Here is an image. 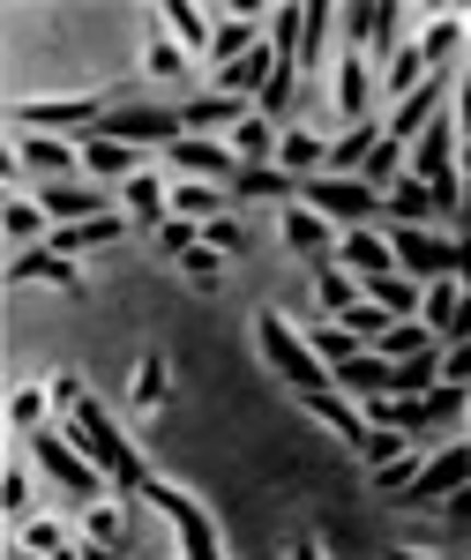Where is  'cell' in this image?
I'll return each mask as SVG.
<instances>
[{"instance_id":"cell-1","label":"cell","mask_w":471,"mask_h":560,"mask_svg":"<svg viewBox=\"0 0 471 560\" xmlns=\"http://www.w3.org/2000/svg\"><path fill=\"white\" fill-rule=\"evenodd\" d=\"M60 433H68L90 464L113 478V493H142V486H150V464L135 456V441H120V427L105 419V404H97V396H83V404L68 411V427H60Z\"/></svg>"},{"instance_id":"cell-2","label":"cell","mask_w":471,"mask_h":560,"mask_svg":"<svg viewBox=\"0 0 471 560\" xmlns=\"http://www.w3.org/2000/svg\"><path fill=\"white\" fill-rule=\"evenodd\" d=\"M255 337H262V359H269L285 382L300 388V396H322V388H337V382H330V366L314 359V345H307V337L292 329V322H285V314H277V306H269V314L255 322Z\"/></svg>"},{"instance_id":"cell-3","label":"cell","mask_w":471,"mask_h":560,"mask_svg":"<svg viewBox=\"0 0 471 560\" xmlns=\"http://www.w3.org/2000/svg\"><path fill=\"white\" fill-rule=\"evenodd\" d=\"M31 441V456H38V471L60 486V493H76V501H97V486H105V471L90 464L83 448L68 441V433H53V427H38V433H23Z\"/></svg>"},{"instance_id":"cell-4","label":"cell","mask_w":471,"mask_h":560,"mask_svg":"<svg viewBox=\"0 0 471 560\" xmlns=\"http://www.w3.org/2000/svg\"><path fill=\"white\" fill-rule=\"evenodd\" d=\"M300 202H307V210H322L330 224H337V232H359V217L382 210V195H375L367 179H337V173L300 179Z\"/></svg>"},{"instance_id":"cell-5","label":"cell","mask_w":471,"mask_h":560,"mask_svg":"<svg viewBox=\"0 0 471 560\" xmlns=\"http://www.w3.org/2000/svg\"><path fill=\"white\" fill-rule=\"evenodd\" d=\"M142 501H158V509H165V523L180 530V553H187V560H225V553H217V530H210V516H203V509H195V501H187L180 486L150 478V486H142Z\"/></svg>"},{"instance_id":"cell-6","label":"cell","mask_w":471,"mask_h":560,"mask_svg":"<svg viewBox=\"0 0 471 560\" xmlns=\"http://www.w3.org/2000/svg\"><path fill=\"white\" fill-rule=\"evenodd\" d=\"M389 255L397 269L412 277V284H441V277H457V240H441V232H389Z\"/></svg>"},{"instance_id":"cell-7","label":"cell","mask_w":471,"mask_h":560,"mask_svg":"<svg viewBox=\"0 0 471 560\" xmlns=\"http://www.w3.org/2000/svg\"><path fill=\"white\" fill-rule=\"evenodd\" d=\"M165 165L180 179H210V187H232V179L248 173V165L232 158V142H217V135H180L165 150Z\"/></svg>"},{"instance_id":"cell-8","label":"cell","mask_w":471,"mask_h":560,"mask_svg":"<svg viewBox=\"0 0 471 560\" xmlns=\"http://www.w3.org/2000/svg\"><path fill=\"white\" fill-rule=\"evenodd\" d=\"M97 120H105L97 97H31V105H15V128L31 135H90Z\"/></svg>"},{"instance_id":"cell-9","label":"cell","mask_w":471,"mask_h":560,"mask_svg":"<svg viewBox=\"0 0 471 560\" xmlns=\"http://www.w3.org/2000/svg\"><path fill=\"white\" fill-rule=\"evenodd\" d=\"M464 478H471V448H434L427 464H420V478L404 486V509H441Z\"/></svg>"},{"instance_id":"cell-10","label":"cell","mask_w":471,"mask_h":560,"mask_svg":"<svg viewBox=\"0 0 471 560\" xmlns=\"http://www.w3.org/2000/svg\"><path fill=\"white\" fill-rule=\"evenodd\" d=\"M83 173L97 179V187H128V179H142V150L90 128V135H83Z\"/></svg>"},{"instance_id":"cell-11","label":"cell","mask_w":471,"mask_h":560,"mask_svg":"<svg viewBox=\"0 0 471 560\" xmlns=\"http://www.w3.org/2000/svg\"><path fill=\"white\" fill-rule=\"evenodd\" d=\"M248 113H255L248 97H232V90H203V97H187V105H180V128H187V135H217V142H225Z\"/></svg>"},{"instance_id":"cell-12","label":"cell","mask_w":471,"mask_h":560,"mask_svg":"<svg viewBox=\"0 0 471 560\" xmlns=\"http://www.w3.org/2000/svg\"><path fill=\"white\" fill-rule=\"evenodd\" d=\"M97 135H113V142H135V150H142V142H180V113H158V105H135V113H105V120H97Z\"/></svg>"},{"instance_id":"cell-13","label":"cell","mask_w":471,"mask_h":560,"mask_svg":"<svg viewBox=\"0 0 471 560\" xmlns=\"http://www.w3.org/2000/svg\"><path fill=\"white\" fill-rule=\"evenodd\" d=\"M337 224H330V217L322 210H307V202H285V247H292V255H307L314 261V269H322V261L337 255Z\"/></svg>"},{"instance_id":"cell-14","label":"cell","mask_w":471,"mask_h":560,"mask_svg":"<svg viewBox=\"0 0 471 560\" xmlns=\"http://www.w3.org/2000/svg\"><path fill=\"white\" fill-rule=\"evenodd\" d=\"M60 284V292H83V269L60 255V247H23V255H8V284Z\"/></svg>"},{"instance_id":"cell-15","label":"cell","mask_w":471,"mask_h":560,"mask_svg":"<svg viewBox=\"0 0 471 560\" xmlns=\"http://www.w3.org/2000/svg\"><path fill=\"white\" fill-rule=\"evenodd\" d=\"M330 382H337L344 396H367V404H382V396H397V366H389L382 351H359V359H344Z\"/></svg>"},{"instance_id":"cell-16","label":"cell","mask_w":471,"mask_h":560,"mask_svg":"<svg viewBox=\"0 0 471 560\" xmlns=\"http://www.w3.org/2000/svg\"><path fill=\"white\" fill-rule=\"evenodd\" d=\"M105 202H113L105 187H60V179H53V187L38 195V210L53 217V232H60V224H90V217H113Z\"/></svg>"},{"instance_id":"cell-17","label":"cell","mask_w":471,"mask_h":560,"mask_svg":"<svg viewBox=\"0 0 471 560\" xmlns=\"http://www.w3.org/2000/svg\"><path fill=\"white\" fill-rule=\"evenodd\" d=\"M120 232H128V210H113V217H90V224H60V232H53L45 247H60V255L76 261V255H97V247H113Z\"/></svg>"},{"instance_id":"cell-18","label":"cell","mask_w":471,"mask_h":560,"mask_svg":"<svg viewBox=\"0 0 471 560\" xmlns=\"http://www.w3.org/2000/svg\"><path fill=\"white\" fill-rule=\"evenodd\" d=\"M337 255H344V269H352L359 284H367V277H382V269H397L389 240H382V232H367V224H359V232H344V240H337Z\"/></svg>"},{"instance_id":"cell-19","label":"cell","mask_w":471,"mask_h":560,"mask_svg":"<svg viewBox=\"0 0 471 560\" xmlns=\"http://www.w3.org/2000/svg\"><path fill=\"white\" fill-rule=\"evenodd\" d=\"M277 68H285V60H277V45L262 38L255 52H248V60H232V68H217V75H225V90H232V97H262Z\"/></svg>"},{"instance_id":"cell-20","label":"cell","mask_w":471,"mask_h":560,"mask_svg":"<svg viewBox=\"0 0 471 560\" xmlns=\"http://www.w3.org/2000/svg\"><path fill=\"white\" fill-rule=\"evenodd\" d=\"M307 411H314V419H322V427H330V433H344L352 448L367 441V411H359V404H352L344 388H322V396H307Z\"/></svg>"},{"instance_id":"cell-21","label":"cell","mask_w":471,"mask_h":560,"mask_svg":"<svg viewBox=\"0 0 471 560\" xmlns=\"http://www.w3.org/2000/svg\"><path fill=\"white\" fill-rule=\"evenodd\" d=\"M165 23H172V45H180V52H210V38H217L210 8H195V0H165Z\"/></svg>"},{"instance_id":"cell-22","label":"cell","mask_w":471,"mask_h":560,"mask_svg":"<svg viewBox=\"0 0 471 560\" xmlns=\"http://www.w3.org/2000/svg\"><path fill=\"white\" fill-rule=\"evenodd\" d=\"M120 202H128L135 224H158V232L172 224V187H165V179H150V173L128 179V187H120Z\"/></svg>"},{"instance_id":"cell-23","label":"cell","mask_w":471,"mask_h":560,"mask_svg":"<svg viewBox=\"0 0 471 560\" xmlns=\"http://www.w3.org/2000/svg\"><path fill=\"white\" fill-rule=\"evenodd\" d=\"M225 202H232V187H210V179H180V187H172V217H187V224L225 217Z\"/></svg>"},{"instance_id":"cell-24","label":"cell","mask_w":471,"mask_h":560,"mask_svg":"<svg viewBox=\"0 0 471 560\" xmlns=\"http://www.w3.org/2000/svg\"><path fill=\"white\" fill-rule=\"evenodd\" d=\"M255 23H269V15H217V38H210V60L217 68H232V60H248L255 52Z\"/></svg>"},{"instance_id":"cell-25","label":"cell","mask_w":471,"mask_h":560,"mask_svg":"<svg viewBox=\"0 0 471 560\" xmlns=\"http://www.w3.org/2000/svg\"><path fill=\"white\" fill-rule=\"evenodd\" d=\"M375 142H382V120H359V128L344 135V142H330V165H322V173H337V179H359V165L375 158Z\"/></svg>"},{"instance_id":"cell-26","label":"cell","mask_w":471,"mask_h":560,"mask_svg":"<svg viewBox=\"0 0 471 560\" xmlns=\"http://www.w3.org/2000/svg\"><path fill=\"white\" fill-rule=\"evenodd\" d=\"M232 202H300V179L277 173V165H255V173L232 179Z\"/></svg>"},{"instance_id":"cell-27","label":"cell","mask_w":471,"mask_h":560,"mask_svg":"<svg viewBox=\"0 0 471 560\" xmlns=\"http://www.w3.org/2000/svg\"><path fill=\"white\" fill-rule=\"evenodd\" d=\"M367 300L382 306V314H397V322H412V314H420V300H427V292H420V284H412V277H404V269H382V277H367Z\"/></svg>"},{"instance_id":"cell-28","label":"cell","mask_w":471,"mask_h":560,"mask_svg":"<svg viewBox=\"0 0 471 560\" xmlns=\"http://www.w3.org/2000/svg\"><path fill=\"white\" fill-rule=\"evenodd\" d=\"M225 142H232V158H240V165H248V173H255V165H269V158H277V128H269V120H262V113H248V120H240V128L225 135Z\"/></svg>"},{"instance_id":"cell-29","label":"cell","mask_w":471,"mask_h":560,"mask_svg":"<svg viewBox=\"0 0 471 560\" xmlns=\"http://www.w3.org/2000/svg\"><path fill=\"white\" fill-rule=\"evenodd\" d=\"M441 337H434L427 322H389L382 337H375V351H382L389 366H404V359H420V351H434Z\"/></svg>"},{"instance_id":"cell-30","label":"cell","mask_w":471,"mask_h":560,"mask_svg":"<svg viewBox=\"0 0 471 560\" xmlns=\"http://www.w3.org/2000/svg\"><path fill=\"white\" fill-rule=\"evenodd\" d=\"M434 68H427V52H420V38L412 45H397V52H389V68H382V90H397V105H404V97H412V90L427 83Z\"/></svg>"},{"instance_id":"cell-31","label":"cell","mask_w":471,"mask_h":560,"mask_svg":"<svg viewBox=\"0 0 471 560\" xmlns=\"http://www.w3.org/2000/svg\"><path fill=\"white\" fill-rule=\"evenodd\" d=\"M322 165H330V142H314V135H285V142H277V173H292V179H314L322 173Z\"/></svg>"},{"instance_id":"cell-32","label":"cell","mask_w":471,"mask_h":560,"mask_svg":"<svg viewBox=\"0 0 471 560\" xmlns=\"http://www.w3.org/2000/svg\"><path fill=\"white\" fill-rule=\"evenodd\" d=\"M367 90H375V83H367V60H359V52H344V60H337V113L352 120V128L367 120Z\"/></svg>"},{"instance_id":"cell-33","label":"cell","mask_w":471,"mask_h":560,"mask_svg":"<svg viewBox=\"0 0 471 560\" xmlns=\"http://www.w3.org/2000/svg\"><path fill=\"white\" fill-rule=\"evenodd\" d=\"M314 300H322V314H330V322H344V314L359 306V292H352V269L322 261V269H314Z\"/></svg>"},{"instance_id":"cell-34","label":"cell","mask_w":471,"mask_h":560,"mask_svg":"<svg viewBox=\"0 0 471 560\" xmlns=\"http://www.w3.org/2000/svg\"><path fill=\"white\" fill-rule=\"evenodd\" d=\"M15 158H23L31 173H45V187H53L60 173H76V165H83V150H68V142H15Z\"/></svg>"},{"instance_id":"cell-35","label":"cell","mask_w":471,"mask_h":560,"mask_svg":"<svg viewBox=\"0 0 471 560\" xmlns=\"http://www.w3.org/2000/svg\"><path fill=\"white\" fill-rule=\"evenodd\" d=\"M404 165H412V158H404V142H375V158H367V165H359V179H367V187H375V195H382L389 202V187H397V179H404Z\"/></svg>"},{"instance_id":"cell-36","label":"cell","mask_w":471,"mask_h":560,"mask_svg":"<svg viewBox=\"0 0 471 560\" xmlns=\"http://www.w3.org/2000/svg\"><path fill=\"white\" fill-rule=\"evenodd\" d=\"M412 448H420L412 433H397V427H367V441H359V464H375V471H382V464H404Z\"/></svg>"},{"instance_id":"cell-37","label":"cell","mask_w":471,"mask_h":560,"mask_svg":"<svg viewBox=\"0 0 471 560\" xmlns=\"http://www.w3.org/2000/svg\"><path fill=\"white\" fill-rule=\"evenodd\" d=\"M457 45H464V23H457V15H434L427 31H420V52H427V68H449V60H457Z\"/></svg>"},{"instance_id":"cell-38","label":"cell","mask_w":471,"mask_h":560,"mask_svg":"<svg viewBox=\"0 0 471 560\" xmlns=\"http://www.w3.org/2000/svg\"><path fill=\"white\" fill-rule=\"evenodd\" d=\"M307 345H314V359H322V366H330V374H337L344 359H359V337H352V329H344V322H322V329H314V337H307Z\"/></svg>"},{"instance_id":"cell-39","label":"cell","mask_w":471,"mask_h":560,"mask_svg":"<svg viewBox=\"0 0 471 560\" xmlns=\"http://www.w3.org/2000/svg\"><path fill=\"white\" fill-rule=\"evenodd\" d=\"M300 31H307V8H269V45H277V60H292V68H300Z\"/></svg>"},{"instance_id":"cell-40","label":"cell","mask_w":471,"mask_h":560,"mask_svg":"<svg viewBox=\"0 0 471 560\" xmlns=\"http://www.w3.org/2000/svg\"><path fill=\"white\" fill-rule=\"evenodd\" d=\"M45 396H53V388H15V396H8V427H15V433H38L45 427Z\"/></svg>"},{"instance_id":"cell-41","label":"cell","mask_w":471,"mask_h":560,"mask_svg":"<svg viewBox=\"0 0 471 560\" xmlns=\"http://www.w3.org/2000/svg\"><path fill=\"white\" fill-rule=\"evenodd\" d=\"M135 404H142V411H158V404H165V359H158V351L135 366Z\"/></svg>"},{"instance_id":"cell-42","label":"cell","mask_w":471,"mask_h":560,"mask_svg":"<svg viewBox=\"0 0 471 560\" xmlns=\"http://www.w3.org/2000/svg\"><path fill=\"white\" fill-rule=\"evenodd\" d=\"M285 105H292V60H285L277 75H269V90H262V97H255V113H262V120H269V128H277V120H285Z\"/></svg>"},{"instance_id":"cell-43","label":"cell","mask_w":471,"mask_h":560,"mask_svg":"<svg viewBox=\"0 0 471 560\" xmlns=\"http://www.w3.org/2000/svg\"><path fill=\"white\" fill-rule=\"evenodd\" d=\"M203 247H217L225 261L248 255V232H240V217H210V224H203Z\"/></svg>"},{"instance_id":"cell-44","label":"cell","mask_w":471,"mask_h":560,"mask_svg":"<svg viewBox=\"0 0 471 560\" xmlns=\"http://www.w3.org/2000/svg\"><path fill=\"white\" fill-rule=\"evenodd\" d=\"M389 322H397V314H382V306H375V300H359V306H352V314H344V329H352V337H359V345H367V351H375V337H382Z\"/></svg>"},{"instance_id":"cell-45","label":"cell","mask_w":471,"mask_h":560,"mask_svg":"<svg viewBox=\"0 0 471 560\" xmlns=\"http://www.w3.org/2000/svg\"><path fill=\"white\" fill-rule=\"evenodd\" d=\"M203 247V224H187V217H172L165 232H158V255H172V261H187Z\"/></svg>"},{"instance_id":"cell-46","label":"cell","mask_w":471,"mask_h":560,"mask_svg":"<svg viewBox=\"0 0 471 560\" xmlns=\"http://www.w3.org/2000/svg\"><path fill=\"white\" fill-rule=\"evenodd\" d=\"M330 23H337V8H322V0H314V8H307V31H300V68H307V60H322Z\"/></svg>"},{"instance_id":"cell-47","label":"cell","mask_w":471,"mask_h":560,"mask_svg":"<svg viewBox=\"0 0 471 560\" xmlns=\"http://www.w3.org/2000/svg\"><path fill=\"white\" fill-rule=\"evenodd\" d=\"M83 530H90V546H120V509H113V501H90Z\"/></svg>"},{"instance_id":"cell-48","label":"cell","mask_w":471,"mask_h":560,"mask_svg":"<svg viewBox=\"0 0 471 560\" xmlns=\"http://www.w3.org/2000/svg\"><path fill=\"white\" fill-rule=\"evenodd\" d=\"M150 75H158V83H180V75H187V52H180V45H150Z\"/></svg>"},{"instance_id":"cell-49","label":"cell","mask_w":471,"mask_h":560,"mask_svg":"<svg viewBox=\"0 0 471 560\" xmlns=\"http://www.w3.org/2000/svg\"><path fill=\"white\" fill-rule=\"evenodd\" d=\"M0 509H8V516H31V478H23V471L0 478Z\"/></svg>"},{"instance_id":"cell-50","label":"cell","mask_w":471,"mask_h":560,"mask_svg":"<svg viewBox=\"0 0 471 560\" xmlns=\"http://www.w3.org/2000/svg\"><path fill=\"white\" fill-rule=\"evenodd\" d=\"M23 546H31V553H68L60 523H23Z\"/></svg>"},{"instance_id":"cell-51","label":"cell","mask_w":471,"mask_h":560,"mask_svg":"<svg viewBox=\"0 0 471 560\" xmlns=\"http://www.w3.org/2000/svg\"><path fill=\"white\" fill-rule=\"evenodd\" d=\"M441 382H464V388H471V337L441 351Z\"/></svg>"},{"instance_id":"cell-52","label":"cell","mask_w":471,"mask_h":560,"mask_svg":"<svg viewBox=\"0 0 471 560\" xmlns=\"http://www.w3.org/2000/svg\"><path fill=\"white\" fill-rule=\"evenodd\" d=\"M217 269H225L217 247H195V255H187V277H195V284H217Z\"/></svg>"},{"instance_id":"cell-53","label":"cell","mask_w":471,"mask_h":560,"mask_svg":"<svg viewBox=\"0 0 471 560\" xmlns=\"http://www.w3.org/2000/svg\"><path fill=\"white\" fill-rule=\"evenodd\" d=\"M45 388H53V404H60V411H76V404H83V396H90V388L76 382V374H53V382H45Z\"/></svg>"},{"instance_id":"cell-54","label":"cell","mask_w":471,"mask_h":560,"mask_svg":"<svg viewBox=\"0 0 471 560\" xmlns=\"http://www.w3.org/2000/svg\"><path fill=\"white\" fill-rule=\"evenodd\" d=\"M441 516L457 523V530H471V478L457 486V493H449V501H441Z\"/></svg>"},{"instance_id":"cell-55","label":"cell","mask_w":471,"mask_h":560,"mask_svg":"<svg viewBox=\"0 0 471 560\" xmlns=\"http://www.w3.org/2000/svg\"><path fill=\"white\" fill-rule=\"evenodd\" d=\"M457 128H464V142H471V68L457 75Z\"/></svg>"},{"instance_id":"cell-56","label":"cell","mask_w":471,"mask_h":560,"mask_svg":"<svg viewBox=\"0 0 471 560\" xmlns=\"http://www.w3.org/2000/svg\"><path fill=\"white\" fill-rule=\"evenodd\" d=\"M457 277H464V300H471V240H457Z\"/></svg>"},{"instance_id":"cell-57","label":"cell","mask_w":471,"mask_h":560,"mask_svg":"<svg viewBox=\"0 0 471 560\" xmlns=\"http://www.w3.org/2000/svg\"><path fill=\"white\" fill-rule=\"evenodd\" d=\"M457 179L471 187V142H457Z\"/></svg>"},{"instance_id":"cell-58","label":"cell","mask_w":471,"mask_h":560,"mask_svg":"<svg viewBox=\"0 0 471 560\" xmlns=\"http://www.w3.org/2000/svg\"><path fill=\"white\" fill-rule=\"evenodd\" d=\"M457 240H471V187H464V210H457Z\"/></svg>"},{"instance_id":"cell-59","label":"cell","mask_w":471,"mask_h":560,"mask_svg":"<svg viewBox=\"0 0 471 560\" xmlns=\"http://www.w3.org/2000/svg\"><path fill=\"white\" fill-rule=\"evenodd\" d=\"M292 560H322V546H314V538H300V546H292Z\"/></svg>"},{"instance_id":"cell-60","label":"cell","mask_w":471,"mask_h":560,"mask_svg":"<svg viewBox=\"0 0 471 560\" xmlns=\"http://www.w3.org/2000/svg\"><path fill=\"white\" fill-rule=\"evenodd\" d=\"M83 560H120V546H83Z\"/></svg>"},{"instance_id":"cell-61","label":"cell","mask_w":471,"mask_h":560,"mask_svg":"<svg viewBox=\"0 0 471 560\" xmlns=\"http://www.w3.org/2000/svg\"><path fill=\"white\" fill-rule=\"evenodd\" d=\"M8 560H45V553H31V546H23V538H15V546H8Z\"/></svg>"},{"instance_id":"cell-62","label":"cell","mask_w":471,"mask_h":560,"mask_svg":"<svg viewBox=\"0 0 471 560\" xmlns=\"http://www.w3.org/2000/svg\"><path fill=\"white\" fill-rule=\"evenodd\" d=\"M389 560H434V553H389Z\"/></svg>"},{"instance_id":"cell-63","label":"cell","mask_w":471,"mask_h":560,"mask_svg":"<svg viewBox=\"0 0 471 560\" xmlns=\"http://www.w3.org/2000/svg\"><path fill=\"white\" fill-rule=\"evenodd\" d=\"M464 31H471V23H464Z\"/></svg>"}]
</instances>
